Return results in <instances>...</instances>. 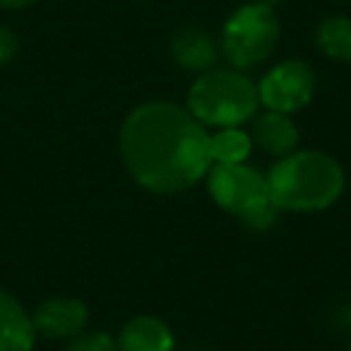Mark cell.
<instances>
[{
    "mask_svg": "<svg viewBox=\"0 0 351 351\" xmlns=\"http://www.w3.org/2000/svg\"><path fill=\"white\" fill-rule=\"evenodd\" d=\"M17 49H20V41H17L15 32L8 29V27H0V65L10 63L17 56Z\"/></svg>",
    "mask_w": 351,
    "mask_h": 351,
    "instance_id": "9a60e30c",
    "label": "cell"
},
{
    "mask_svg": "<svg viewBox=\"0 0 351 351\" xmlns=\"http://www.w3.org/2000/svg\"><path fill=\"white\" fill-rule=\"evenodd\" d=\"M87 317L89 311L80 298L58 296L41 303L32 322H34L36 332L51 337V339H70L84 330Z\"/></svg>",
    "mask_w": 351,
    "mask_h": 351,
    "instance_id": "52a82bcc",
    "label": "cell"
},
{
    "mask_svg": "<svg viewBox=\"0 0 351 351\" xmlns=\"http://www.w3.org/2000/svg\"><path fill=\"white\" fill-rule=\"evenodd\" d=\"M36 330L25 308L10 293L0 291V351H32Z\"/></svg>",
    "mask_w": 351,
    "mask_h": 351,
    "instance_id": "9c48e42d",
    "label": "cell"
},
{
    "mask_svg": "<svg viewBox=\"0 0 351 351\" xmlns=\"http://www.w3.org/2000/svg\"><path fill=\"white\" fill-rule=\"evenodd\" d=\"M68 351H118V344L104 332H94V335L75 337Z\"/></svg>",
    "mask_w": 351,
    "mask_h": 351,
    "instance_id": "5bb4252c",
    "label": "cell"
},
{
    "mask_svg": "<svg viewBox=\"0 0 351 351\" xmlns=\"http://www.w3.org/2000/svg\"><path fill=\"white\" fill-rule=\"evenodd\" d=\"M121 154L142 188L164 195L195 186L212 166L205 125L171 101L145 104L128 116Z\"/></svg>",
    "mask_w": 351,
    "mask_h": 351,
    "instance_id": "6da1fadb",
    "label": "cell"
},
{
    "mask_svg": "<svg viewBox=\"0 0 351 351\" xmlns=\"http://www.w3.org/2000/svg\"><path fill=\"white\" fill-rule=\"evenodd\" d=\"M217 41L197 27H183L171 36V58L186 70L205 73L217 63Z\"/></svg>",
    "mask_w": 351,
    "mask_h": 351,
    "instance_id": "ba28073f",
    "label": "cell"
},
{
    "mask_svg": "<svg viewBox=\"0 0 351 351\" xmlns=\"http://www.w3.org/2000/svg\"><path fill=\"white\" fill-rule=\"evenodd\" d=\"M258 106V87L245 75L231 70L200 75L188 92V111L200 123L215 128H239L255 116Z\"/></svg>",
    "mask_w": 351,
    "mask_h": 351,
    "instance_id": "3957f363",
    "label": "cell"
},
{
    "mask_svg": "<svg viewBox=\"0 0 351 351\" xmlns=\"http://www.w3.org/2000/svg\"><path fill=\"white\" fill-rule=\"evenodd\" d=\"M118 351H173V335L169 325L154 315H137L123 327Z\"/></svg>",
    "mask_w": 351,
    "mask_h": 351,
    "instance_id": "30bf717a",
    "label": "cell"
},
{
    "mask_svg": "<svg viewBox=\"0 0 351 351\" xmlns=\"http://www.w3.org/2000/svg\"><path fill=\"white\" fill-rule=\"evenodd\" d=\"M210 193L221 210L239 217L250 229H267L277 219L267 181L245 164H217L210 173Z\"/></svg>",
    "mask_w": 351,
    "mask_h": 351,
    "instance_id": "277c9868",
    "label": "cell"
},
{
    "mask_svg": "<svg viewBox=\"0 0 351 351\" xmlns=\"http://www.w3.org/2000/svg\"><path fill=\"white\" fill-rule=\"evenodd\" d=\"M36 3V0H0V8H5V10H20V8H27Z\"/></svg>",
    "mask_w": 351,
    "mask_h": 351,
    "instance_id": "2e32d148",
    "label": "cell"
},
{
    "mask_svg": "<svg viewBox=\"0 0 351 351\" xmlns=\"http://www.w3.org/2000/svg\"><path fill=\"white\" fill-rule=\"evenodd\" d=\"M253 149V140L239 128H221L210 137L212 164H245Z\"/></svg>",
    "mask_w": 351,
    "mask_h": 351,
    "instance_id": "4fadbf2b",
    "label": "cell"
},
{
    "mask_svg": "<svg viewBox=\"0 0 351 351\" xmlns=\"http://www.w3.org/2000/svg\"><path fill=\"white\" fill-rule=\"evenodd\" d=\"M349 351H351V344H349Z\"/></svg>",
    "mask_w": 351,
    "mask_h": 351,
    "instance_id": "e0dca14e",
    "label": "cell"
},
{
    "mask_svg": "<svg viewBox=\"0 0 351 351\" xmlns=\"http://www.w3.org/2000/svg\"><path fill=\"white\" fill-rule=\"evenodd\" d=\"M253 140L272 156H289L298 145V128L287 113L267 111L253 121Z\"/></svg>",
    "mask_w": 351,
    "mask_h": 351,
    "instance_id": "8fae6325",
    "label": "cell"
},
{
    "mask_svg": "<svg viewBox=\"0 0 351 351\" xmlns=\"http://www.w3.org/2000/svg\"><path fill=\"white\" fill-rule=\"evenodd\" d=\"M265 181L277 210L317 212L339 200L344 171L322 152H291L269 169Z\"/></svg>",
    "mask_w": 351,
    "mask_h": 351,
    "instance_id": "7a4b0ae2",
    "label": "cell"
},
{
    "mask_svg": "<svg viewBox=\"0 0 351 351\" xmlns=\"http://www.w3.org/2000/svg\"><path fill=\"white\" fill-rule=\"evenodd\" d=\"M317 49L332 60L349 63L351 60V20L346 17H327L315 32Z\"/></svg>",
    "mask_w": 351,
    "mask_h": 351,
    "instance_id": "7c38bea8",
    "label": "cell"
},
{
    "mask_svg": "<svg viewBox=\"0 0 351 351\" xmlns=\"http://www.w3.org/2000/svg\"><path fill=\"white\" fill-rule=\"evenodd\" d=\"M315 94V73L303 60H287L272 68L258 87L260 104L269 111L293 113L308 106Z\"/></svg>",
    "mask_w": 351,
    "mask_h": 351,
    "instance_id": "8992f818",
    "label": "cell"
},
{
    "mask_svg": "<svg viewBox=\"0 0 351 351\" xmlns=\"http://www.w3.org/2000/svg\"><path fill=\"white\" fill-rule=\"evenodd\" d=\"M279 39V20L267 3H250L234 12L221 29V51L239 70L269 58Z\"/></svg>",
    "mask_w": 351,
    "mask_h": 351,
    "instance_id": "5b68a950",
    "label": "cell"
}]
</instances>
